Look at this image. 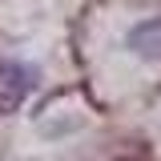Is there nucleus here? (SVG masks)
Here are the masks:
<instances>
[{
    "label": "nucleus",
    "mask_w": 161,
    "mask_h": 161,
    "mask_svg": "<svg viewBox=\"0 0 161 161\" xmlns=\"http://www.w3.org/2000/svg\"><path fill=\"white\" fill-rule=\"evenodd\" d=\"M36 89V69L20 60H0V113H16Z\"/></svg>",
    "instance_id": "f257e3e1"
},
{
    "label": "nucleus",
    "mask_w": 161,
    "mask_h": 161,
    "mask_svg": "<svg viewBox=\"0 0 161 161\" xmlns=\"http://www.w3.org/2000/svg\"><path fill=\"white\" fill-rule=\"evenodd\" d=\"M129 44L137 48L141 57H153V60H161V20H149V24L133 28V32H129Z\"/></svg>",
    "instance_id": "f03ea898"
}]
</instances>
